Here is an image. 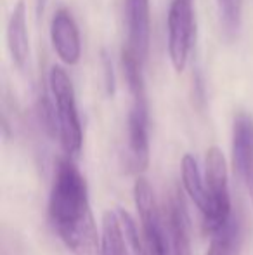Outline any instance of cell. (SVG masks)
I'll use <instances>...</instances> for the list:
<instances>
[{"label":"cell","instance_id":"obj_1","mask_svg":"<svg viewBox=\"0 0 253 255\" xmlns=\"http://www.w3.org/2000/svg\"><path fill=\"white\" fill-rule=\"evenodd\" d=\"M49 219L71 255H99L101 238L92 215L87 181L71 156L59 158L54 168Z\"/></svg>","mask_w":253,"mask_h":255},{"label":"cell","instance_id":"obj_2","mask_svg":"<svg viewBox=\"0 0 253 255\" xmlns=\"http://www.w3.org/2000/svg\"><path fill=\"white\" fill-rule=\"evenodd\" d=\"M49 87L54 101L56 110V127H58V137L61 142L66 156H78L82 151L84 142V132H82L80 117L77 108V96L68 77L66 70L58 64L49 71Z\"/></svg>","mask_w":253,"mask_h":255},{"label":"cell","instance_id":"obj_3","mask_svg":"<svg viewBox=\"0 0 253 255\" xmlns=\"http://www.w3.org/2000/svg\"><path fill=\"white\" fill-rule=\"evenodd\" d=\"M205 182L208 191V212L203 215L205 229L208 233L224 226L233 215V205L229 195V175L222 151L217 146L206 151Z\"/></svg>","mask_w":253,"mask_h":255},{"label":"cell","instance_id":"obj_4","mask_svg":"<svg viewBox=\"0 0 253 255\" xmlns=\"http://www.w3.org/2000/svg\"><path fill=\"white\" fill-rule=\"evenodd\" d=\"M134 200L137 205L139 219H141L146 255H173L167 221H163L165 215L156 205L151 184L148 182V179L141 175L134 186Z\"/></svg>","mask_w":253,"mask_h":255},{"label":"cell","instance_id":"obj_5","mask_svg":"<svg viewBox=\"0 0 253 255\" xmlns=\"http://www.w3.org/2000/svg\"><path fill=\"white\" fill-rule=\"evenodd\" d=\"M169 57L173 70L182 73L189 59L194 40V12L192 0H172L169 9Z\"/></svg>","mask_w":253,"mask_h":255},{"label":"cell","instance_id":"obj_6","mask_svg":"<svg viewBox=\"0 0 253 255\" xmlns=\"http://www.w3.org/2000/svg\"><path fill=\"white\" fill-rule=\"evenodd\" d=\"M130 110L127 117V149L128 167L141 175L149 165V108L148 96H130Z\"/></svg>","mask_w":253,"mask_h":255},{"label":"cell","instance_id":"obj_7","mask_svg":"<svg viewBox=\"0 0 253 255\" xmlns=\"http://www.w3.org/2000/svg\"><path fill=\"white\" fill-rule=\"evenodd\" d=\"M233 161L234 170L253 200V117L245 111H240L234 117Z\"/></svg>","mask_w":253,"mask_h":255},{"label":"cell","instance_id":"obj_8","mask_svg":"<svg viewBox=\"0 0 253 255\" xmlns=\"http://www.w3.org/2000/svg\"><path fill=\"white\" fill-rule=\"evenodd\" d=\"M51 42L58 57L68 66L80 61L82 42L77 21L68 9H58L51 19Z\"/></svg>","mask_w":253,"mask_h":255},{"label":"cell","instance_id":"obj_9","mask_svg":"<svg viewBox=\"0 0 253 255\" xmlns=\"http://www.w3.org/2000/svg\"><path fill=\"white\" fill-rule=\"evenodd\" d=\"M165 221L173 255H192L189 215L179 188H172V191L169 193L165 205Z\"/></svg>","mask_w":253,"mask_h":255},{"label":"cell","instance_id":"obj_10","mask_svg":"<svg viewBox=\"0 0 253 255\" xmlns=\"http://www.w3.org/2000/svg\"><path fill=\"white\" fill-rule=\"evenodd\" d=\"M127 45L146 63L151 42V9L149 0H125Z\"/></svg>","mask_w":253,"mask_h":255},{"label":"cell","instance_id":"obj_11","mask_svg":"<svg viewBox=\"0 0 253 255\" xmlns=\"http://www.w3.org/2000/svg\"><path fill=\"white\" fill-rule=\"evenodd\" d=\"M7 49L12 57V63L19 70H24L30 59V37H28L24 0H17L7 21Z\"/></svg>","mask_w":253,"mask_h":255},{"label":"cell","instance_id":"obj_12","mask_svg":"<svg viewBox=\"0 0 253 255\" xmlns=\"http://www.w3.org/2000/svg\"><path fill=\"white\" fill-rule=\"evenodd\" d=\"M182 184L186 193L189 195V198L196 203V207L201 210V214L205 215L208 212V191H206V182L203 179L201 172H199L198 161L192 154H184L182 165Z\"/></svg>","mask_w":253,"mask_h":255},{"label":"cell","instance_id":"obj_13","mask_svg":"<svg viewBox=\"0 0 253 255\" xmlns=\"http://www.w3.org/2000/svg\"><path fill=\"white\" fill-rule=\"evenodd\" d=\"M127 238L120 215L108 210L102 214L101 252L99 255H128Z\"/></svg>","mask_w":253,"mask_h":255},{"label":"cell","instance_id":"obj_14","mask_svg":"<svg viewBox=\"0 0 253 255\" xmlns=\"http://www.w3.org/2000/svg\"><path fill=\"white\" fill-rule=\"evenodd\" d=\"M210 249L206 255H236L238 247L241 243V221L238 215H231V219L219 229L210 233Z\"/></svg>","mask_w":253,"mask_h":255},{"label":"cell","instance_id":"obj_15","mask_svg":"<svg viewBox=\"0 0 253 255\" xmlns=\"http://www.w3.org/2000/svg\"><path fill=\"white\" fill-rule=\"evenodd\" d=\"M215 2L224 35H226V38L233 40V38H236L238 31L241 28L245 0H215Z\"/></svg>","mask_w":253,"mask_h":255},{"label":"cell","instance_id":"obj_16","mask_svg":"<svg viewBox=\"0 0 253 255\" xmlns=\"http://www.w3.org/2000/svg\"><path fill=\"white\" fill-rule=\"evenodd\" d=\"M118 215H120V221H122L128 245L134 250V255H146L144 238H142V235H139V229H137V226H135L134 219H132L130 214H127L125 210H118Z\"/></svg>","mask_w":253,"mask_h":255},{"label":"cell","instance_id":"obj_17","mask_svg":"<svg viewBox=\"0 0 253 255\" xmlns=\"http://www.w3.org/2000/svg\"><path fill=\"white\" fill-rule=\"evenodd\" d=\"M101 64H102V70H104V87H106V92L109 96L115 94V71H113V61L109 57L108 51L102 49L101 52Z\"/></svg>","mask_w":253,"mask_h":255},{"label":"cell","instance_id":"obj_18","mask_svg":"<svg viewBox=\"0 0 253 255\" xmlns=\"http://www.w3.org/2000/svg\"><path fill=\"white\" fill-rule=\"evenodd\" d=\"M192 92H194V103L198 104V108H203V104H205V85H203L201 75L198 71L192 73Z\"/></svg>","mask_w":253,"mask_h":255}]
</instances>
